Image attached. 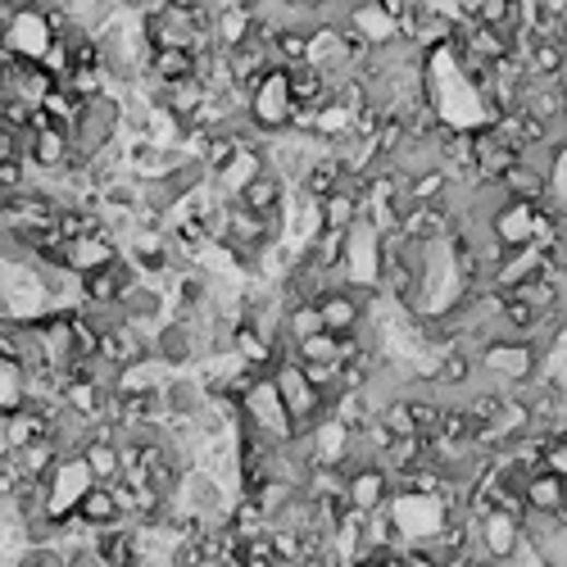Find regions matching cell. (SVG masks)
Returning a JSON list of instances; mask_svg holds the SVG:
<instances>
[{"label": "cell", "mask_w": 567, "mask_h": 567, "mask_svg": "<svg viewBox=\"0 0 567 567\" xmlns=\"http://www.w3.org/2000/svg\"><path fill=\"white\" fill-rule=\"evenodd\" d=\"M273 386H277V400L291 417V436H309L322 417H327V400L322 391L305 377V368L295 364V354H282L273 364Z\"/></svg>", "instance_id": "6da1fadb"}, {"label": "cell", "mask_w": 567, "mask_h": 567, "mask_svg": "<svg viewBox=\"0 0 567 567\" xmlns=\"http://www.w3.org/2000/svg\"><path fill=\"white\" fill-rule=\"evenodd\" d=\"M250 86V118H255V128L263 137H277L295 123V105L291 101V82H286V69H268L263 78L246 82Z\"/></svg>", "instance_id": "7a4b0ae2"}, {"label": "cell", "mask_w": 567, "mask_h": 567, "mask_svg": "<svg viewBox=\"0 0 567 567\" xmlns=\"http://www.w3.org/2000/svg\"><path fill=\"white\" fill-rule=\"evenodd\" d=\"M92 486H96V476L86 472L82 454H73V459H55V468L46 472V513H50V518L73 513L78 499L92 491Z\"/></svg>", "instance_id": "3957f363"}, {"label": "cell", "mask_w": 567, "mask_h": 567, "mask_svg": "<svg viewBox=\"0 0 567 567\" xmlns=\"http://www.w3.org/2000/svg\"><path fill=\"white\" fill-rule=\"evenodd\" d=\"M160 404L168 423H196L200 409L209 404V386L204 377H191V373H168L160 386Z\"/></svg>", "instance_id": "277c9868"}, {"label": "cell", "mask_w": 567, "mask_h": 567, "mask_svg": "<svg viewBox=\"0 0 567 567\" xmlns=\"http://www.w3.org/2000/svg\"><path fill=\"white\" fill-rule=\"evenodd\" d=\"M236 204H246L250 214H259V218H268V223H286V177L263 164V168L250 177V182L241 187Z\"/></svg>", "instance_id": "5b68a950"}, {"label": "cell", "mask_w": 567, "mask_h": 567, "mask_svg": "<svg viewBox=\"0 0 567 567\" xmlns=\"http://www.w3.org/2000/svg\"><path fill=\"white\" fill-rule=\"evenodd\" d=\"M345 499L354 513H377L391 504V472L368 463V468H354L345 472Z\"/></svg>", "instance_id": "8992f818"}, {"label": "cell", "mask_w": 567, "mask_h": 567, "mask_svg": "<svg viewBox=\"0 0 567 567\" xmlns=\"http://www.w3.org/2000/svg\"><path fill=\"white\" fill-rule=\"evenodd\" d=\"M92 545H96V554H101L105 567H137L141 563V545H137V527L132 522L92 531Z\"/></svg>", "instance_id": "52a82bcc"}, {"label": "cell", "mask_w": 567, "mask_h": 567, "mask_svg": "<svg viewBox=\"0 0 567 567\" xmlns=\"http://www.w3.org/2000/svg\"><path fill=\"white\" fill-rule=\"evenodd\" d=\"M200 69V50H187V46H155L151 50V64H145V82H182V78H196Z\"/></svg>", "instance_id": "ba28073f"}, {"label": "cell", "mask_w": 567, "mask_h": 567, "mask_svg": "<svg viewBox=\"0 0 567 567\" xmlns=\"http://www.w3.org/2000/svg\"><path fill=\"white\" fill-rule=\"evenodd\" d=\"M522 495H527V509L558 513V509H567V476H563V472H554V468L545 463V468H535V472L527 476Z\"/></svg>", "instance_id": "9c48e42d"}, {"label": "cell", "mask_w": 567, "mask_h": 567, "mask_svg": "<svg viewBox=\"0 0 567 567\" xmlns=\"http://www.w3.org/2000/svg\"><path fill=\"white\" fill-rule=\"evenodd\" d=\"M286 82H291V101L300 109H314L327 101V92H332V82H327V73L318 64H309V59H300V64H286Z\"/></svg>", "instance_id": "30bf717a"}, {"label": "cell", "mask_w": 567, "mask_h": 567, "mask_svg": "<svg viewBox=\"0 0 567 567\" xmlns=\"http://www.w3.org/2000/svg\"><path fill=\"white\" fill-rule=\"evenodd\" d=\"M86 527L92 531H101V527H118V522H128L123 518V509H118V499H114V491H109V482H96L92 491H86L82 499H78V509H73Z\"/></svg>", "instance_id": "8fae6325"}, {"label": "cell", "mask_w": 567, "mask_h": 567, "mask_svg": "<svg viewBox=\"0 0 567 567\" xmlns=\"http://www.w3.org/2000/svg\"><path fill=\"white\" fill-rule=\"evenodd\" d=\"M82 463H86V472H92L96 482H118V476H123V450H118L114 436H92V440H86Z\"/></svg>", "instance_id": "7c38bea8"}, {"label": "cell", "mask_w": 567, "mask_h": 567, "mask_svg": "<svg viewBox=\"0 0 567 567\" xmlns=\"http://www.w3.org/2000/svg\"><path fill=\"white\" fill-rule=\"evenodd\" d=\"M19 404H27V368L0 354V417L14 413Z\"/></svg>", "instance_id": "4fadbf2b"}, {"label": "cell", "mask_w": 567, "mask_h": 567, "mask_svg": "<svg viewBox=\"0 0 567 567\" xmlns=\"http://www.w3.org/2000/svg\"><path fill=\"white\" fill-rule=\"evenodd\" d=\"M14 567H64V550L59 545H23Z\"/></svg>", "instance_id": "5bb4252c"}, {"label": "cell", "mask_w": 567, "mask_h": 567, "mask_svg": "<svg viewBox=\"0 0 567 567\" xmlns=\"http://www.w3.org/2000/svg\"><path fill=\"white\" fill-rule=\"evenodd\" d=\"M59 550H64V567H105L92 541H73V545H59Z\"/></svg>", "instance_id": "9a60e30c"}, {"label": "cell", "mask_w": 567, "mask_h": 567, "mask_svg": "<svg viewBox=\"0 0 567 567\" xmlns=\"http://www.w3.org/2000/svg\"><path fill=\"white\" fill-rule=\"evenodd\" d=\"M373 5H377L386 19H395V27H400V19L409 14V5H413V0H373Z\"/></svg>", "instance_id": "2e32d148"}, {"label": "cell", "mask_w": 567, "mask_h": 567, "mask_svg": "<svg viewBox=\"0 0 567 567\" xmlns=\"http://www.w3.org/2000/svg\"><path fill=\"white\" fill-rule=\"evenodd\" d=\"M236 567H277L273 558H259V554H246V558H236Z\"/></svg>", "instance_id": "e0dca14e"}]
</instances>
